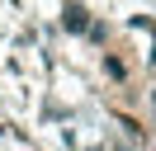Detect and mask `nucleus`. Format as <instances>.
Segmentation results:
<instances>
[{"label":"nucleus","instance_id":"obj_1","mask_svg":"<svg viewBox=\"0 0 156 151\" xmlns=\"http://www.w3.org/2000/svg\"><path fill=\"white\" fill-rule=\"evenodd\" d=\"M66 28H76V33L85 28V9L80 5H66Z\"/></svg>","mask_w":156,"mask_h":151},{"label":"nucleus","instance_id":"obj_2","mask_svg":"<svg viewBox=\"0 0 156 151\" xmlns=\"http://www.w3.org/2000/svg\"><path fill=\"white\" fill-rule=\"evenodd\" d=\"M104 76H109V80H123V61H118V57H104Z\"/></svg>","mask_w":156,"mask_h":151},{"label":"nucleus","instance_id":"obj_3","mask_svg":"<svg viewBox=\"0 0 156 151\" xmlns=\"http://www.w3.org/2000/svg\"><path fill=\"white\" fill-rule=\"evenodd\" d=\"M151 113H156V90H151Z\"/></svg>","mask_w":156,"mask_h":151}]
</instances>
